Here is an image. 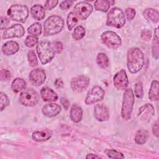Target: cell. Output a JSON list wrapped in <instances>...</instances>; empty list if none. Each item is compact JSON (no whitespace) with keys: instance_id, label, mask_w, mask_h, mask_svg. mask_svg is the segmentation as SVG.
<instances>
[{"instance_id":"obj_1","label":"cell","mask_w":159,"mask_h":159,"mask_svg":"<svg viewBox=\"0 0 159 159\" xmlns=\"http://www.w3.org/2000/svg\"><path fill=\"white\" fill-rule=\"evenodd\" d=\"M127 68L131 73H137L144 65V55L142 50L137 47L130 48L127 55Z\"/></svg>"},{"instance_id":"obj_2","label":"cell","mask_w":159,"mask_h":159,"mask_svg":"<svg viewBox=\"0 0 159 159\" xmlns=\"http://www.w3.org/2000/svg\"><path fill=\"white\" fill-rule=\"evenodd\" d=\"M63 19L57 15H53L47 18L43 24L44 36L53 35L58 34L63 28Z\"/></svg>"},{"instance_id":"obj_3","label":"cell","mask_w":159,"mask_h":159,"mask_svg":"<svg viewBox=\"0 0 159 159\" xmlns=\"http://www.w3.org/2000/svg\"><path fill=\"white\" fill-rule=\"evenodd\" d=\"M36 50L40 61L43 65L50 62L56 53L52 43L47 40H42L39 42L37 45Z\"/></svg>"},{"instance_id":"obj_4","label":"cell","mask_w":159,"mask_h":159,"mask_svg":"<svg viewBox=\"0 0 159 159\" xmlns=\"http://www.w3.org/2000/svg\"><path fill=\"white\" fill-rule=\"evenodd\" d=\"M135 102L134 94L131 88L126 89L123 95L121 109V116L123 119L127 120L131 118Z\"/></svg>"},{"instance_id":"obj_5","label":"cell","mask_w":159,"mask_h":159,"mask_svg":"<svg viewBox=\"0 0 159 159\" xmlns=\"http://www.w3.org/2000/svg\"><path fill=\"white\" fill-rule=\"evenodd\" d=\"M7 14L12 20L24 23L29 16V9L25 5L16 4L8 9Z\"/></svg>"},{"instance_id":"obj_6","label":"cell","mask_w":159,"mask_h":159,"mask_svg":"<svg viewBox=\"0 0 159 159\" xmlns=\"http://www.w3.org/2000/svg\"><path fill=\"white\" fill-rule=\"evenodd\" d=\"M125 23V15L118 7L112 8L107 14L106 25L117 29L122 27Z\"/></svg>"},{"instance_id":"obj_7","label":"cell","mask_w":159,"mask_h":159,"mask_svg":"<svg viewBox=\"0 0 159 159\" xmlns=\"http://www.w3.org/2000/svg\"><path fill=\"white\" fill-rule=\"evenodd\" d=\"M40 99L39 93L32 88L23 90L19 95V102L24 106L34 107L37 105Z\"/></svg>"},{"instance_id":"obj_8","label":"cell","mask_w":159,"mask_h":159,"mask_svg":"<svg viewBox=\"0 0 159 159\" xmlns=\"http://www.w3.org/2000/svg\"><path fill=\"white\" fill-rule=\"evenodd\" d=\"M102 43L111 49H116L122 44L120 37L114 32L107 30L104 32L101 36Z\"/></svg>"},{"instance_id":"obj_9","label":"cell","mask_w":159,"mask_h":159,"mask_svg":"<svg viewBox=\"0 0 159 159\" xmlns=\"http://www.w3.org/2000/svg\"><path fill=\"white\" fill-rule=\"evenodd\" d=\"M90 80L84 75H78L73 77L70 81L71 90L77 93L85 91L89 86Z\"/></svg>"},{"instance_id":"obj_10","label":"cell","mask_w":159,"mask_h":159,"mask_svg":"<svg viewBox=\"0 0 159 159\" xmlns=\"http://www.w3.org/2000/svg\"><path fill=\"white\" fill-rule=\"evenodd\" d=\"M93 7L89 3L84 1L77 3L73 7V13L82 20H86L93 12Z\"/></svg>"},{"instance_id":"obj_11","label":"cell","mask_w":159,"mask_h":159,"mask_svg":"<svg viewBox=\"0 0 159 159\" xmlns=\"http://www.w3.org/2000/svg\"><path fill=\"white\" fill-rule=\"evenodd\" d=\"M104 90L99 86H94L88 92L85 99V103L90 105L101 101L104 97Z\"/></svg>"},{"instance_id":"obj_12","label":"cell","mask_w":159,"mask_h":159,"mask_svg":"<svg viewBox=\"0 0 159 159\" xmlns=\"http://www.w3.org/2000/svg\"><path fill=\"white\" fill-rule=\"evenodd\" d=\"M114 86L118 90L126 89L129 85V80L127 76L126 71L121 69L117 71L113 78Z\"/></svg>"},{"instance_id":"obj_13","label":"cell","mask_w":159,"mask_h":159,"mask_svg":"<svg viewBox=\"0 0 159 159\" xmlns=\"http://www.w3.org/2000/svg\"><path fill=\"white\" fill-rule=\"evenodd\" d=\"M24 34L25 30L23 26L19 24H16L5 29L2 34V39H7L14 37H22Z\"/></svg>"},{"instance_id":"obj_14","label":"cell","mask_w":159,"mask_h":159,"mask_svg":"<svg viewBox=\"0 0 159 159\" xmlns=\"http://www.w3.org/2000/svg\"><path fill=\"white\" fill-rule=\"evenodd\" d=\"M29 78L32 84L39 86L45 82L46 73L42 68H35L30 72Z\"/></svg>"},{"instance_id":"obj_15","label":"cell","mask_w":159,"mask_h":159,"mask_svg":"<svg viewBox=\"0 0 159 159\" xmlns=\"http://www.w3.org/2000/svg\"><path fill=\"white\" fill-rule=\"evenodd\" d=\"M155 110L153 106L151 104H145L141 106L138 111L137 116L140 120L147 122L154 116Z\"/></svg>"},{"instance_id":"obj_16","label":"cell","mask_w":159,"mask_h":159,"mask_svg":"<svg viewBox=\"0 0 159 159\" xmlns=\"http://www.w3.org/2000/svg\"><path fill=\"white\" fill-rule=\"evenodd\" d=\"M95 119L99 122L106 121L109 118V112L107 107L103 104H96L94 108Z\"/></svg>"},{"instance_id":"obj_17","label":"cell","mask_w":159,"mask_h":159,"mask_svg":"<svg viewBox=\"0 0 159 159\" xmlns=\"http://www.w3.org/2000/svg\"><path fill=\"white\" fill-rule=\"evenodd\" d=\"M61 106L56 103H49L43 106L42 112L43 114L48 117L57 116L61 112Z\"/></svg>"},{"instance_id":"obj_18","label":"cell","mask_w":159,"mask_h":159,"mask_svg":"<svg viewBox=\"0 0 159 159\" xmlns=\"http://www.w3.org/2000/svg\"><path fill=\"white\" fill-rule=\"evenodd\" d=\"M40 96L43 101L50 102L57 101L58 98L57 93L48 87H43L41 89Z\"/></svg>"},{"instance_id":"obj_19","label":"cell","mask_w":159,"mask_h":159,"mask_svg":"<svg viewBox=\"0 0 159 159\" xmlns=\"http://www.w3.org/2000/svg\"><path fill=\"white\" fill-rule=\"evenodd\" d=\"M19 50V44L13 40L7 41L2 47V52L5 55H11L18 52Z\"/></svg>"},{"instance_id":"obj_20","label":"cell","mask_w":159,"mask_h":159,"mask_svg":"<svg viewBox=\"0 0 159 159\" xmlns=\"http://www.w3.org/2000/svg\"><path fill=\"white\" fill-rule=\"evenodd\" d=\"M52 135V132L49 129H44L40 131H35L32 134V138L36 142H43L48 140Z\"/></svg>"},{"instance_id":"obj_21","label":"cell","mask_w":159,"mask_h":159,"mask_svg":"<svg viewBox=\"0 0 159 159\" xmlns=\"http://www.w3.org/2000/svg\"><path fill=\"white\" fill-rule=\"evenodd\" d=\"M83 117V110L81 107L76 104L71 106L70 109V119L75 123L80 122Z\"/></svg>"},{"instance_id":"obj_22","label":"cell","mask_w":159,"mask_h":159,"mask_svg":"<svg viewBox=\"0 0 159 159\" xmlns=\"http://www.w3.org/2000/svg\"><path fill=\"white\" fill-rule=\"evenodd\" d=\"M32 17L37 20H40L45 17V11L44 7L40 4L34 5L30 10Z\"/></svg>"},{"instance_id":"obj_23","label":"cell","mask_w":159,"mask_h":159,"mask_svg":"<svg viewBox=\"0 0 159 159\" xmlns=\"http://www.w3.org/2000/svg\"><path fill=\"white\" fill-rule=\"evenodd\" d=\"M145 18L153 23H157L159 20V14L157 10L153 8H147L143 12Z\"/></svg>"},{"instance_id":"obj_24","label":"cell","mask_w":159,"mask_h":159,"mask_svg":"<svg viewBox=\"0 0 159 159\" xmlns=\"http://www.w3.org/2000/svg\"><path fill=\"white\" fill-rule=\"evenodd\" d=\"M114 2V1L98 0L94 2V9L96 11H100L106 12L109 10L111 5H113Z\"/></svg>"},{"instance_id":"obj_25","label":"cell","mask_w":159,"mask_h":159,"mask_svg":"<svg viewBox=\"0 0 159 159\" xmlns=\"http://www.w3.org/2000/svg\"><path fill=\"white\" fill-rule=\"evenodd\" d=\"M148 137V132L147 130L140 129L136 132L134 140L137 144L143 145L147 141Z\"/></svg>"},{"instance_id":"obj_26","label":"cell","mask_w":159,"mask_h":159,"mask_svg":"<svg viewBox=\"0 0 159 159\" xmlns=\"http://www.w3.org/2000/svg\"><path fill=\"white\" fill-rule=\"evenodd\" d=\"M26 86L25 81L20 78H17L13 80L11 84V89L14 93H17L25 89Z\"/></svg>"},{"instance_id":"obj_27","label":"cell","mask_w":159,"mask_h":159,"mask_svg":"<svg viewBox=\"0 0 159 159\" xmlns=\"http://www.w3.org/2000/svg\"><path fill=\"white\" fill-rule=\"evenodd\" d=\"M158 81L153 80L148 92V98L151 101H157L158 99Z\"/></svg>"},{"instance_id":"obj_28","label":"cell","mask_w":159,"mask_h":159,"mask_svg":"<svg viewBox=\"0 0 159 159\" xmlns=\"http://www.w3.org/2000/svg\"><path fill=\"white\" fill-rule=\"evenodd\" d=\"M152 55L153 58L157 60L158 58V27H157L155 29L154 36L152 40Z\"/></svg>"},{"instance_id":"obj_29","label":"cell","mask_w":159,"mask_h":159,"mask_svg":"<svg viewBox=\"0 0 159 159\" xmlns=\"http://www.w3.org/2000/svg\"><path fill=\"white\" fill-rule=\"evenodd\" d=\"M96 63L101 68H107L109 65V61L107 56L104 53H99L96 57Z\"/></svg>"},{"instance_id":"obj_30","label":"cell","mask_w":159,"mask_h":159,"mask_svg":"<svg viewBox=\"0 0 159 159\" xmlns=\"http://www.w3.org/2000/svg\"><path fill=\"white\" fill-rule=\"evenodd\" d=\"M42 30V27L41 24L40 23L35 22L28 27L27 32L30 35L38 37L41 34Z\"/></svg>"},{"instance_id":"obj_31","label":"cell","mask_w":159,"mask_h":159,"mask_svg":"<svg viewBox=\"0 0 159 159\" xmlns=\"http://www.w3.org/2000/svg\"><path fill=\"white\" fill-rule=\"evenodd\" d=\"M85 34V29L81 25H78L76 27H75V30H73L72 37L73 39H75V40H80L84 36Z\"/></svg>"},{"instance_id":"obj_32","label":"cell","mask_w":159,"mask_h":159,"mask_svg":"<svg viewBox=\"0 0 159 159\" xmlns=\"http://www.w3.org/2000/svg\"><path fill=\"white\" fill-rule=\"evenodd\" d=\"M78 18L77 17V16L73 12H70L67 16L66 19V24L68 29L70 30H71L78 23Z\"/></svg>"},{"instance_id":"obj_33","label":"cell","mask_w":159,"mask_h":159,"mask_svg":"<svg viewBox=\"0 0 159 159\" xmlns=\"http://www.w3.org/2000/svg\"><path fill=\"white\" fill-rule=\"evenodd\" d=\"M27 59L29 64L30 66H35L38 65V60L34 50H31L27 53Z\"/></svg>"},{"instance_id":"obj_34","label":"cell","mask_w":159,"mask_h":159,"mask_svg":"<svg viewBox=\"0 0 159 159\" xmlns=\"http://www.w3.org/2000/svg\"><path fill=\"white\" fill-rule=\"evenodd\" d=\"M38 43H39L38 37L32 35H28L24 41V43H25V46H27V47H29V48L33 47L35 45L38 44Z\"/></svg>"},{"instance_id":"obj_35","label":"cell","mask_w":159,"mask_h":159,"mask_svg":"<svg viewBox=\"0 0 159 159\" xmlns=\"http://www.w3.org/2000/svg\"><path fill=\"white\" fill-rule=\"evenodd\" d=\"M107 156L111 158H124V156L120 152L114 149H107L105 151Z\"/></svg>"},{"instance_id":"obj_36","label":"cell","mask_w":159,"mask_h":159,"mask_svg":"<svg viewBox=\"0 0 159 159\" xmlns=\"http://www.w3.org/2000/svg\"><path fill=\"white\" fill-rule=\"evenodd\" d=\"M134 93L137 98H142L143 95V90L142 83L141 82H137L134 86Z\"/></svg>"},{"instance_id":"obj_37","label":"cell","mask_w":159,"mask_h":159,"mask_svg":"<svg viewBox=\"0 0 159 159\" xmlns=\"http://www.w3.org/2000/svg\"><path fill=\"white\" fill-rule=\"evenodd\" d=\"M0 98H1V111H3L7 106L9 104V99L7 96L2 93L1 92L0 93Z\"/></svg>"},{"instance_id":"obj_38","label":"cell","mask_w":159,"mask_h":159,"mask_svg":"<svg viewBox=\"0 0 159 159\" xmlns=\"http://www.w3.org/2000/svg\"><path fill=\"white\" fill-rule=\"evenodd\" d=\"M11 78L10 71L7 69H2L0 71V79L2 81H8Z\"/></svg>"},{"instance_id":"obj_39","label":"cell","mask_w":159,"mask_h":159,"mask_svg":"<svg viewBox=\"0 0 159 159\" xmlns=\"http://www.w3.org/2000/svg\"><path fill=\"white\" fill-rule=\"evenodd\" d=\"M135 10L132 7H128L125 10V15L128 20H132L135 16Z\"/></svg>"},{"instance_id":"obj_40","label":"cell","mask_w":159,"mask_h":159,"mask_svg":"<svg viewBox=\"0 0 159 159\" xmlns=\"http://www.w3.org/2000/svg\"><path fill=\"white\" fill-rule=\"evenodd\" d=\"M140 36L143 40L148 42L152 38V32L148 29H144L142 30L140 33Z\"/></svg>"},{"instance_id":"obj_41","label":"cell","mask_w":159,"mask_h":159,"mask_svg":"<svg viewBox=\"0 0 159 159\" xmlns=\"http://www.w3.org/2000/svg\"><path fill=\"white\" fill-rule=\"evenodd\" d=\"M58 3V1L57 0H51V1H47L44 5L45 9L47 10H52L53 9Z\"/></svg>"},{"instance_id":"obj_42","label":"cell","mask_w":159,"mask_h":159,"mask_svg":"<svg viewBox=\"0 0 159 159\" xmlns=\"http://www.w3.org/2000/svg\"><path fill=\"white\" fill-rule=\"evenodd\" d=\"M75 3V1H65L61 2L60 4V8L63 10H67L73 4Z\"/></svg>"},{"instance_id":"obj_43","label":"cell","mask_w":159,"mask_h":159,"mask_svg":"<svg viewBox=\"0 0 159 159\" xmlns=\"http://www.w3.org/2000/svg\"><path fill=\"white\" fill-rule=\"evenodd\" d=\"M52 45H53V48H54L56 53H60L62 52L63 46V44L61 42H60L59 41H55L52 43Z\"/></svg>"},{"instance_id":"obj_44","label":"cell","mask_w":159,"mask_h":159,"mask_svg":"<svg viewBox=\"0 0 159 159\" xmlns=\"http://www.w3.org/2000/svg\"><path fill=\"white\" fill-rule=\"evenodd\" d=\"M9 20L6 17H1V30H3L6 27V26L9 24Z\"/></svg>"},{"instance_id":"obj_45","label":"cell","mask_w":159,"mask_h":159,"mask_svg":"<svg viewBox=\"0 0 159 159\" xmlns=\"http://www.w3.org/2000/svg\"><path fill=\"white\" fill-rule=\"evenodd\" d=\"M152 132H153V134L158 137V135H159V133H158V121L156 120L153 125H152Z\"/></svg>"},{"instance_id":"obj_46","label":"cell","mask_w":159,"mask_h":159,"mask_svg":"<svg viewBox=\"0 0 159 159\" xmlns=\"http://www.w3.org/2000/svg\"><path fill=\"white\" fill-rule=\"evenodd\" d=\"M60 102L62 104L63 107L65 108V110H68L70 107V102L69 101L65 98H61L60 99Z\"/></svg>"},{"instance_id":"obj_47","label":"cell","mask_w":159,"mask_h":159,"mask_svg":"<svg viewBox=\"0 0 159 159\" xmlns=\"http://www.w3.org/2000/svg\"><path fill=\"white\" fill-rule=\"evenodd\" d=\"M55 86L57 88H61L63 87L64 86V83H63V81L61 80V79H57L55 81V83H54Z\"/></svg>"},{"instance_id":"obj_48","label":"cell","mask_w":159,"mask_h":159,"mask_svg":"<svg viewBox=\"0 0 159 159\" xmlns=\"http://www.w3.org/2000/svg\"><path fill=\"white\" fill-rule=\"evenodd\" d=\"M86 158L87 159H91V158H101V157L96 154H93V153H89L86 155Z\"/></svg>"}]
</instances>
